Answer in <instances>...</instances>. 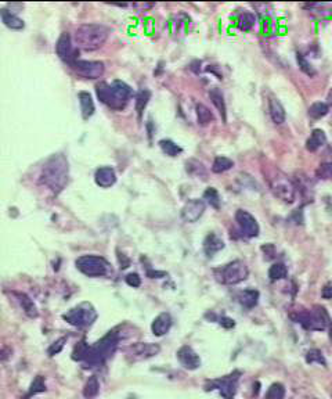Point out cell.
<instances>
[{
	"instance_id": "obj_2",
	"label": "cell",
	"mask_w": 332,
	"mask_h": 399,
	"mask_svg": "<svg viewBox=\"0 0 332 399\" xmlns=\"http://www.w3.org/2000/svg\"><path fill=\"white\" fill-rule=\"evenodd\" d=\"M96 95L107 107L122 111L132 97V88L122 81H113L112 83L100 82L96 85Z\"/></svg>"
},
{
	"instance_id": "obj_15",
	"label": "cell",
	"mask_w": 332,
	"mask_h": 399,
	"mask_svg": "<svg viewBox=\"0 0 332 399\" xmlns=\"http://www.w3.org/2000/svg\"><path fill=\"white\" fill-rule=\"evenodd\" d=\"M158 352H159V347L155 344H136L130 348L127 355L133 362H137L151 358V356L157 355Z\"/></svg>"
},
{
	"instance_id": "obj_23",
	"label": "cell",
	"mask_w": 332,
	"mask_h": 399,
	"mask_svg": "<svg viewBox=\"0 0 332 399\" xmlns=\"http://www.w3.org/2000/svg\"><path fill=\"white\" fill-rule=\"evenodd\" d=\"M0 17H1L3 24H4L7 28H10V29H14V31H21V29H24V26H25V24H24L22 19L19 18V17H17L15 14L7 11L6 8H3V10L0 11Z\"/></svg>"
},
{
	"instance_id": "obj_12",
	"label": "cell",
	"mask_w": 332,
	"mask_h": 399,
	"mask_svg": "<svg viewBox=\"0 0 332 399\" xmlns=\"http://www.w3.org/2000/svg\"><path fill=\"white\" fill-rule=\"evenodd\" d=\"M235 222L238 223L239 229H241V233L248 237V239H253V237H257L259 236V223L255 219V216L249 214L248 211H244V209H238L235 212Z\"/></svg>"
},
{
	"instance_id": "obj_43",
	"label": "cell",
	"mask_w": 332,
	"mask_h": 399,
	"mask_svg": "<svg viewBox=\"0 0 332 399\" xmlns=\"http://www.w3.org/2000/svg\"><path fill=\"white\" fill-rule=\"evenodd\" d=\"M321 297L324 298V299H331L332 298V281H328L324 287H323V290H321Z\"/></svg>"
},
{
	"instance_id": "obj_14",
	"label": "cell",
	"mask_w": 332,
	"mask_h": 399,
	"mask_svg": "<svg viewBox=\"0 0 332 399\" xmlns=\"http://www.w3.org/2000/svg\"><path fill=\"white\" fill-rule=\"evenodd\" d=\"M56 51L57 56L61 58L64 63L69 64V65L74 63L75 60H78L76 58V51L74 50V46H72V39H71L69 33H67V32L61 33V36L57 40Z\"/></svg>"
},
{
	"instance_id": "obj_11",
	"label": "cell",
	"mask_w": 332,
	"mask_h": 399,
	"mask_svg": "<svg viewBox=\"0 0 332 399\" xmlns=\"http://www.w3.org/2000/svg\"><path fill=\"white\" fill-rule=\"evenodd\" d=\"M238 376V372H235V373L230 374V376H226V377H221V379H218V380L211 381L207 390H219L223 398L232 399L235 393H237V384H238L239 379Z\"/></svg>"
},
{
	"instance_id": "obj_18",
	"label": "cell",
	"mask_w": 332,
	"mask_h": 399,
	"mask_svg": "<svg viewBox=\"0 0 332 399\" xmlns=\"http://www.w3.org/2000/svg\"><path fill=\"white\" fill-rule=\"evenodd\" d=\"M170 327H172V316H170L168 312L159 313L154 319L152 324H151V330H152V333L157 337L165 336L170 330Z\"/></svg>"
},
{
	"instance_id": "obj_30",
	"label": "cell",
	"mask_w": 332,
	"mask_h": 399,
	"mask_svg": "<svg viewBox=\"0 0 332 399\" xmlns=\"http://www.w3.org/2000/svg\"><path fill=\"white\" fill-rule=\"evenodd\" d=\"M287 274H288V270H287V266L284 265V264L277 262L274 265L270 266L269 279L271 280V281H278V280L285 279Z\"/></svg>"
},
{
	"instance_id": "obj_26",
	"label": "cell",
	"mask_w": 332,
	"mask_h": 399,
	"mask_svg": "<svg viewBox=\"0 0 332 399\" xmlns=\"http://www.w3.org/2000/svg\"><path fill=\"white\" fill-rule=\"evenodd\" d=\"M195 111H197V118H198V124L202 125V127H207L208 124H211L215 120L213 117L212 111L202 103H198L197 107H195Z\"/></svg>"
},
{
	"instance_id": "obj_24",
	"label": "cell",
	"mask_w": 332,
	"mask_h": 399,
	"mask_svg": "<svg viewBox=\"0 0 332 399\" xmlns=\"http://www.w3.org/2000/svg\"><path fill=\"white\" fill-rule=\"evenodd\" d=\"M238 299L239 304L248 308V309H252L255 308L259 302V291L257 290H253V288H248V290H244L238 294Z\"/></svg>"
},
{
	"instance_id": "obj_20",
	"label": "cell",
	"mask_w": 332,
	"mask_h": 399,
	"mask_svg": "<svg viewBox=\"0 0 332 399\" xmlns=\"http://www.w3.org/2000/svg\"><path fill=\"white\" fill-rule=\"evenodd\" d=\"M223 248H224V241L215 233L208 235L205 241H204V251H205L208 257H213L215 254L221 251Z\"/></svg>"
},
{
	"instance_id": "obj_29",
	"label": "cell",
	"mask_w": 332,
	"mask_h": 399,
	"mask_svg": "<svg viewBox=\"0 0 332 399\" xmlns=\"http://www.w3.org/2000/svg\"><path fill=\"white\" fill-rule=\"evenodd\" d=\"M151 99V92L148 89H141L136 96V111H137L138 118H141L143 111L147 107V104L150 102Z\"/></svg>"
},
{
	"instance_id": "obj_19",
	"label": "cell",
	"mask_w": 332,
	"mask_h": 399,
	"mask_svg": "<svg viewBox=\"0 0 332 399\" xmlns=\"http://www.w3.org/2000/svg\"><path fill=\"white\" fill-rule=\"evenodd\" d=\"M269 113L271 117V121L276 124V125H281L285 122L287 114H285V108L281 104V102L276 99V97H271L269 100Z\"/></svg>"
},
{
	"instance_id": "obj_7",
	"label": "cell",
	"mask_w": 332,
	"mask_h": 399,
	"mask_svg": "<svg viewBox=\"0 0 332 399\" xmlns=\"http://www.w3.org/2000/svg\"><path fill=\"white\" fill-rule=\"evenodd\" d=\"M75 264L78 270L88 277H101L110 270V264L99 255H82Z\"/></svg>"
},
{
	"instance_id": "obj_32",
	"label": "cell",
	"mask_w": 332,
	"mask_h": 399,
	"mask_svg": "<svg viewBox=\"0 0 332 399\" xmlns=\"http://www.w3.org/2000/svg\"><path fill=\"white\" fill-rule=\"evenodd\" d=\"M159 147L162 148V151L169 155V157H177L179 154H182L183 148L179 144H176L175 141L169 139H162L159 141Z\"/></svg>"
},
{
	"instance_id": "obj_35",
	"label": "cell",
	"mask_w": 332,
	"mask_h": 399,
	"mask_svg": "<svg viewBox=\"0 0 332 399\" xmlns=\"http://www.w3.org/2000/svg\"><path fill=\"white\" fill-rule=\"evenodd\" d=\"M296 61H298V65H299V68H301L302 72H305L307 76L313 78V76L317 75V71H316V68H314L313 65L307 61V58L305 57L302 53H298V54H296Z\"/></svg>"
},
{
	"instance_id": "obj_36",
	"label": "cell",
	"mask_w": 332,
	"mask_h": 399,
	"mask_svg": "<svg viewBox=\"0 0 332 399\" xmlns=\"http://www.w3.org/2000/svg\"><path fill=\"white\" fill-rule=\"evenodd\" d=\"M204 200H207V203L215 209L220 208V196L216 189H213V187L207 189L204 193Z\"/></svg>"
},
{
	"instance_id": "obj_38",
	"label": "cell",
	"mask_w": 332,
	"mask_h": 399,
	"mask_svg": "<svg viewBox=\"0 0 332 399\" xmlns=\"http://www.w3.org/2000/svg\"><path fill=\"white\" fill-rule=\"evenodd\" d=\"M316 175L323 180H331L332 179V162H323L317 168Z\"/></svg>"
},
{
	"instance_id": "obj_21",
	"label": "cell",
	"mask_w": 332,
	"mask_h": 399,
	"mask_svg": "<svg viewBox=\"0 0 332 399\" xmlns=\"http://www.w3.org/2000/svg\"><path fill=\"white\" fill-rule=\"evenodd\" d=\"M326 143H327L326 132L321 131V129H314L313 132H312V134H310V137H309L306 141V150L310 152L317 151V150L321 148Z\"/></svg>"
},
{
	"instance_id": "obj_44",
	"label": "cell",
	"mask_w": 332,
	"mask_h": 399,
	"mask_svg": "<svg viewBox=\"0 0 332 399\" xmlns=\"http://www.w3.org/2000/svg\"><path fill=\"white\" fill-rule=\"evenodd\" d=\"M132 7L138 8V11H144V10H150L154 7V3H133Z\"/></svg>"
},
{
	"instance_id": "obj_4",
	"label": "cell",
	"mask_w": 332,
	"mask_h": 399,
	"mask_svg": "<svg viewBox=\"0 0 332 399\" xmlns=\"http://www.w3.org/2000/svg\"><path fill=\"white\" fill-rule=\"evenodd\" d=\"M118 341H119L118 334L115 331H110L100 341L96 342L93 347H89L86 358L83 361L85 365L89 368H93V366H99L101 363H104L115 352Z\"/></svg>"
},
{
	"instance_id": "obj_46",
	"label": "cell",
	"mask_w": 332,
	"mask_h": 399,
	"mask_svg": "<svg viewBox=\"0 0 332 399\" xmlns=\"http://www.w3.org/2000/svg\"><path fill=\"white\" fill-rule=\"evenodd\" d=\"M327 104L330 107V111L332 110V89L328 92V96H327Z\"/></svg>"
},
{
	"instance_id": "obj_41",
	"label": "cell",
	"mask_w": 332,
	"mask_h": 399,
	"mask_svg": "<svg viewBox=\"0 0 332 399\" xmlns=\"http://www.w3.org/2000/svg\"><path fill=\"white\" fill-rule=\"evenodd\" d=\"M64 342H67V338L65 337H63V338H60L58 341H56L54 344H51V347L49 348V355L50 356H54V355H57L58 352H61V349L64 348Z\"/></svg>"
},
{
	"instance_id": "obj_5",
	"label": "cell",
	"mask_w": 332,
	"mask_h": 399,
	"mask_svg": "<svg viewBox=\"0 0 332 399\" xmlns=\"http://www.w3.org/2000/svg\"><path fill=\"white\" fill-rule=\"evenodd\" d=\"M299 324H302L306 330H326L327 327L330 329V326L332 324V320L330 315L327 313L326 308L323 306H314L313 310H303L299 312L296 316H292Z\"/></svg>"
},
{
	"instance_id": "obj_1",
	"label": "cell",
	"mask_w": 332,
	"mask_h": 399,
	"mask_svg": "<svg viewBox=\"0 0 332 399\" xmlns=\"http://www.w3.org/2000/svg\"><path fill=\"white\" fill-rule=\"evenodd\" d=\"M69 165L64 154H54L44 162L39 182L53 194H60L68 184Z\"/></svg>"
},
{
	"instance_id": "obj_13",
	"label": "cell",
	"mask_w": 332,
	"mask_h": 399,
	"mask_svg": "<svg viewBox=\"0 0 332 399\" xmlns=\"http://www.w3.org/2000/svg\"><path fill=\"white\" fill-rule=\"evenodd\" d=\"M205 208H207V204L204 200H200V198L188 200L182 209V219L187 223H194L204 215Z\"/></svg>"
},
{
	"instance_id": "obj_42",
	"label": "cell",
	"mask_w": 332,
	"mask_h": 399,
	"mask_svg": "<svg viewBox=\"0 0 332 399\" xmlns=\"http://www.w3.org/2000/svg\"><path fill=\"white\" fill-rule=\"evenodd\" d=\"M126 283L130 285V287H133V288H136V287L141 285V277L138 276L137 273H129L126 276Z\"/></svg>"
},
{
	"instance_id": "obj_9",
	"label": "cell",
	"mask_w": 332,
	"mask_h": 399,
	"mask_svg": "<svg viewBox=\"0 0 332 399\" xmlns=\"http://www.w3.org/2000/svg\"><path fill=\"white\" fill-rule=\"evenodd\" d=\"M216 274L223 284L234 285L244 281L248 277L249 270H248V266L245 265V262L237 260L227 264L219 270H216Z\"/></svg>"
},
{
	"instance_id": "obj_10",
	"label": "cell",
	"mask_w": 332,
	"mask_h": 399,
	"mask_svg": "<svg viewBox=\"0 0 332 399\" xmlns=\"http://www.w3.org/2000/svg\"><path fill=\"white\" fill-rule=\"evenodd\" d=\"M75 71L76 75H79L83 79H99L104 75V63L101 61H89V60H75L69 65Z\"/></svg>"
},
{
	"instance_id": "obj_34",
	"label": "cell",
	"mask_w": 332,
	"mask_h": 399,
	"mask_svg": "<svg viewBox=\"0 0 332 399\" xmlns=\"http://www.w3.org/2000/svg\"><path fill=\"white\" fill-rule=\"evenodd\" d=\"M255 24H256V15L255 14L249 13V11L241 14V17L238 19V26L241 31L249 32L255 26Z\"/></svg>"
},
{
	"instance_id": "obj_28",
	"label": "cell",
	"mask_w": 332,
	"mask_h": 399,
	"mask_svg": "<svg viewBox=\"0 0 332 399\" xmlns=\"http://www.w3.org/2000/svg\"><path fill=\"white\" fill-rule=\"evenodd\" d=\"M330 113V107L327 103H313L310 107H309V117L313 118V120H321L324 118L327 114Z\"/></svg>"
},
{
	"instance_id": "obj_33",
	"label": "cell",
	"mask_w": 332,
	"mask_h": 399,
	"mask_svg": "<svg viewBox=\"0 0 332 399\" xmlns=\"http://www.w3.org/2000/svg\"><path fill=\"white\" fill-rule=\"evenodd\" d=\"M232 166H234V162H232L231 159L219 155V157H216L215 161H213L212 172H215V173H223V172L231 169Z\"/></svg>"
},
{
	"instance_id": "obj_16",
	"label": "cell",
	"mask_w": 332,
	"mask_h": 399,
	"mask_svg": "<svg viewBox=\"0 0 332 399\" xmlns=\"http://www.w3.org/2000/svg\"><path fill=\"white\" fill-rule=\"evenodd\" d=\"M177 359L188 370H195L201 366V359L191 347L184 345L177 351Z\"/></svg>"
},
{
	"instance_id": "obj_27",
	"label": "cell",
	"mask_w": 332,
	"mask_h": 399,
	"mask_svg": "<svg viewBox=\"0 0 332 399\" xmlns=\"http://www.w3.org/2000/svg\"><path fill=\"white\" fill-rule=\"evenodd\" d=\"M17 298H18V302L21 304L22 309H24V312H25L28 316L32 317V319L38 316V308H36V305L33 304V301L26 294H17Z\"/></svg>"
},
{
	"instance_id": "obj_22",
	"label": "cell",
	"mask_w": 332,
	"mask_h": 399,
	"mask_svg": "<svg viewBox=\"0 0 332 399\" xmlns=\"http://www.w3.org/2000/svg\"><path fill=\"white\" fill-rule=\"evenodd\" d=\"M78 99H79V104H81V111L83 120H89L94 114V111H96L92 95L89 92H79Z\"/></svg>"
},
{
	"instance_id": "obj_39",
	"label": "cell",
	"mask_w": 332,
	"mask_h": 399,
	"mask_svg": "<svg viewBox=\"0 0 332 399\" xmlns=\"http://www.w3.org/2000/svg\"><path fill=\"white\" fill-rule=\"evenodd\" d=\"M306 362L307 363H314V362H317V363L323 365V366H326L327 365L324 356H323L321 351H319V349H312V351H309L306 355Z\"/></svg>"
},
{
	"instance_id": "obj_8",
	"label": "cell",
	"mask_w": 332,
	"mask_h": 399,
	"mask_svg": "<svg viewBox=\"0 0 332 399\" xmlns=\"http://www.w3.org/2000/svg\"><path fill=\"white\" fill-rule=\"evenodd\" d=\"M270 190L274 196L281 200L282 203L292 204L296 198V187L281 172H277V175L269 177Z\"/></svg>"
},
{
	"instance_id": "obj_40",
	"label": "cell",
	"mask_w": 332,
	"mask_h": 399,
	"mask_svg": "<svg viewBox=\"0 0 332 399\" xmlns=\"http://www.w3.org/2000/svg\"><path fill=\"white\" fill-rule=\"evenodd\" d=\"M44 391H46V384H44L43 377H42V376H38L31 384V388H29V397L36 395V394L39 393H44Z\"/></svg>"
},
{
	"instance_id": "obj_37",
	"label": "cell",
	"mask_w": 332,
	"mask_h": 399,
	"mask_svg": "<svg viewBox=\"0 0 332 399\" xmlns=\"http://www.w3.org/2000/svg\"><path fill=\"white\" fill-rule=\"evenodd\" d=\"M285 397V388L280 383L271 384L266 393V399H284Z\"/></svg>"
},
{
	"instance_id": "obj_3",
	"label": "cell",
	"mask_w": 332,
	"mask_h": 399,
	"mask_svg": "<svg viewBox=\"0 0 332 399\" xmlns=\"http://www.w3.org/2000/svg\"><path fill=\"white\" fill-rule=\"evenodd\" d=\"M110 29L101 24H83L75 32V43L85 51L99 50L106 43Z\"/></svg>"
},
{
	"instance_id": "obj_25",
	"label": "cell",
	"mask_w": 332,
	"mask_h": 399,
	"mask_svg": "<svg viewBox=\"0 0 332 399\" xmlns=\"http://www.w3.org/2000/svg\"><path fill=\"white\" fill-rule=\"evenodd\" d=\"M209 97L212 100L213 106L218 108V111L221 115L223 118V122H226V115H227V110H226V103H224V97H223V93L220 92L218 88H213L209 90Z\"/></svg>"
},
{
	"instance_id": "obj_31",
	"label": "cell",
	"mask_w": 332,
	"mask_h": 399,
	"mask_svg": "<svg viewBox=\"0 0 332 399\" xmlns=\"http://www.w3.org/2000/svg\"><path fill=\"white\" fill-rule=\"evenodd\" d=\"M100 391V383L97 380L96 376H92L86 383V386L83 388V395L86 399H93L97 397V394Z\"/></svg>"
},
{
	"instance_id": "obj_45",
	"label": "cell",
	"mask_w": 332,
	"mask_h": 399,
	"mask_svg": "<svg viewBox=\"0 0 332 399\" xmlns=\"http://www.w3.org/2000/svg\"><path fill=\"white\" fill-rule=\"evenodd\" d=\"M220 324H221L223 327H226V329H231V327L235 326L234 320L230 319V317H221V319H220Z\"/></svg>"
},
{
	"instance_id": "obj_6",
	"label": "cell",
	"mask_w": 332,
	"mask_h": 399,
	"mask_svg": "<svg viewBox=\"0 0 332 399\" xmlns=\"http://www.w3.org/2000/svg\"><path fill=\"white\" fill-rule=\"evenodd\" d=\"M63 319L74 327L78 329H83V327H89L96 322L97 319V312L94 309V306L89 302H82L75 308L69 309L63 315Z\"/></svg>"
},
{
	"instance_id": "obj_17",
	"label": "cell",
	"mask_w": 332,
	"mask_h": 399,
	"mask_svg": "<svg viewBox=\"0 0 332 399\" xmlns=\"http://www.w3.org/2000/svg\"><path fill=\"white\" fill-rule=\"evenodd\" d=\"M94 182L103 189H108L116 182V173L111 166H101L94 173Z\"/></svg>"
}]
</instances>
